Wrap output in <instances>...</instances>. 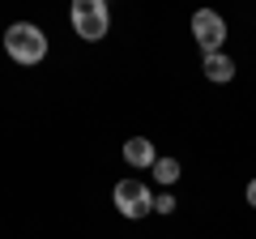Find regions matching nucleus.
I'll list each match as a JSON object with an SVG mask.
<instances>
[{
    "mask_svg": "<svg viewBox=\"0 0 256 239\" xmlns=\"http://www.w3.org/2000/svg\"><path fill=\"white\" fill-rule=\"evenodd\" d=\"M244 196H248V205L256 210V180H248V188H244Z\"/></svg>",
    "mask_w": 256,
    "mask_h": 239,
    "instance_id": "obj_9",
    "label": "nucleus"
},
{
    "mask_svg": "<svg viewBox=\"0 0 256 239\" xmlns=\"http://www.w3.org/2000/svg\"><path fill=\"white\" fill-rule=\"evenodd\" d=\"M111 201H116V210L124 214V218H146V214L154 210V192L146 188V180H120L116 192H111Z\"/></svg>",
    "mask_w": 256,
    "mask_h": 239,
    "instance_id": "obj_3",
    "label": "nucleus"
},
{
    "mask_svg": "<svg viewBox=\"0 0 256 239\" xmlns=\"http://www.w3.org/2000/svg\"><path fill=\"white\" fill-rule=\"evenodd\" d=\"M68 22H73L77 38H86V43H98V38L111 30V9L102 4V0H73Z\"/></svg>",
    "mask_w": 256,
    "mask_h": 239,
    "instance_id": "obj_2",
    "label": "nucleus"
},
{
    "mask_svg": "<svg viewBox=\"0 0 256 239\" xmlns=\"http://www.w3.org/2000/svg\"><path fill=\"white\" fill-rule=\"evenodd\" d=\"M154 180L171 188L175 180H180V162H175V158H158V162H154Z\"/></svg>",
    "mask_w": 256,
    "mask_h": 239,
    "instance_id": "obj_7",
    "label": "nucleus"
},
{
    "mask_svg": "<svg viewBox=\"0 0 256 239\" xmlns=\"http://www.w3.org/2000/svg\"><path fill=\"white\" fill-rule=\"evenodd\" d=\"M205 77H210V82H230V77H235V60H230L226 52H218V56H205Z\"/></svg>",
    "mask_w": 256,
    "mask_h": 239,
    "instance_id": "obj_6",
    "label": "nucleus"
},
{
    "mask_svg": "<svg viewBox=\"0 0 256 239\" xmlns=\"http://www.w3.org/2000/svg\"><path fill=\"white\" fill-rule=\"evenodd\" d=\"M124 162L137 166V171H154V162H158L154 141H150V137H128L124 141Z\"/></svg>",
    "mask_w": 256,
    "mask_h": 239,
    "instance_id": "obj_5",
    "label": "nucleus"
},
{
    "mask_svg": "<svg viewBox=\"0 0 256 239\" xmlns=\"http://www.w3.org/2000/svg\"><path fill=\"white\" fill-rule=\"evenodd\" d=\"M154 214H175V196H171V192L154 196Z\"/></svg>",
    "mask_w": 256,
    "mask_h": 239,
    "instance_id": "obj_8",
    "label": "nucleus"
},
{
    "mask_svg": "<svg viewBox=\"0 0 256 239\" xmlns=\"http://www.w3.org/2000/svg\"><path fill=\"white\" fill-rule=\"evenodd\" d=\"M192 34H196V47H201L205 56H218L222 43H226V22H222V13L196 9L192 13Z\"/></svg>",
    "mask_w": 256,
    "mask_h": 239,
    "instance_id": "obj_4",
    "label": "nucleus"
},
{
    "mask_svg": "<svg viewBox=\"0 0 256 239\" xmlns=\"http://www.w3.org/2000/svg\"><path fill=\"white\" fill-rule=\"evenodd\" d=\"M4 52H9V60H18V64H43L47 56V34L34 26V22H13L9 30H4Z\"/></svg>",
    "mask_w": 256,
    "mask_h": 239,
    "instance_id": "obj_1",
    "label": "nucleus"
}]
</instances>
